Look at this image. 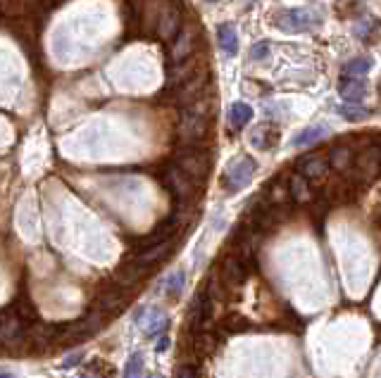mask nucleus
<instances>
[{"label": "nucleus", "mask_w": 381, "mask_h": 378, "mask_svg": "<svg viewBox=\"0 0 381 378\" xmlns=\"http://www.w3.org/2000/svg\"><path fill=\"white\" fill-rule=\"evenodd\" d=\"M208 126H210V115H208V102L200 98L193 105H186L182 110L179 117V141L184 146H198L205 136H208Z\"/></svg>", "instance_id": "1"}, {"label": "nucleus", "mask_w": 381, "mask_h": 378, "mask_svg": "<svg viewBox=\"0 0 381 378\" xmlns=\"http://www.w3.org/2000/svg\"><path fill=\"white\" fill-rule=\"evenodd\" d=\"M174 164H177L182 172H186L195 184L203 186L205 179L210 174V155L208 150L198 148V146H184L174 153Z\"/></svg>", "instance_id": "2"}, {"label": "nucleus", "mask_w": 381, "mask_h": 378, "mask_svg": "<svg viewBox=\"0 0 381 378\" xmlns=\"http://www.w3.org/2000/svg\"><path fill=\"white\" fill-rule=\"evenodd\" d=\"M208 79H210V71L205 69V67H200L193 76H188L182 84L172 86L169 93H164V96H169V102H172V105H179V107L193 105L195 100L203 98L205 88H208Z\"/></svg>", "instance_id": "3"}, {"label": "nucleus", "mask_w": 381, "mask_h": 378, "mask_svg": "<svg viewBox=\"0 0 381 378\" xmlns=\"http://www.w3.org/2000/svg\"><path fill=\"white\" fill-rule=\"evenodd\" d=\"M272 24L276 29H281L284 34H303V31H310L319 24V14L315 10H279V12L272 14Z\"/></svg>", "instance_id": "4"}, {"label": "nucleus", "mask_w": 381, "mask_h": 378, "mask_svg": "<svg viewBox=\"0 0 381 378\" xmlns=\"http://www.w3.org/2000/svg\"><path fill=\"white\" fill-rule=\"evenodd\" d=\"M381 172V155L379 146H364L360 150V155H355L353 169H350V179L360 186H369L379 179Z\"/></svg>", "instance_id": "5"}, {"label": "nucleus", "mask_w": 381, "mask_h": 378, "mask_svg": "<svg viewBox=\"0 0 381 378\" xmlns=\"http://www.w3.org/2000/svg\"><path fill=\"white\" fill-rule=\"evenodd\" d=\"M105 321H107L105 314H100L98 309H91L84 319L72 321V324H63L60 335H58V343H79V340L91 338V335L102 329Z\"/></svg>", "instance_id": "6"}, {"label": "nucleus", "mask_w": 381, "mask_h": 378, "mask_svg": "<svg viewBox=\"0 0 381 378\" xmlns=\"http://www.w3.org/2000/svg\"><path fill=\"white\" fill-rule=\"evenodd\" d=\"M160 179H162V184L167 186V190L179 200V203H190V200L198 195L200 184H195V181L190 179L186 172H182L177 164L164 167L162 174H160Z\"/></svg>", "instance_id": "7"}, {"label": "nucleus", "mask_w": 381, "mask_h": 378, "mask_svg": "<svg viewBox=\"0 0 381 378\" xmlns=\"http://www.w3.org/2000/svg\"><path fill=\"white\" fill-rule=\"evenodd\" d=\"M257 172V162L253 157H236L226 164L224 174H222V184L229 193H236V190L246 188V186L253 181V176Z\"/></svg>", "instance_id": "8"}, {"label": "nucleus", "mask_w": 381, "mask_h": 378, "mask_svg": "<svg viewBox=\"0 0 381 378\" xmlns=\"http://www.w3.org/2000/svg\"><path fill=\"white\" fill-rule=\"evenodd\" d=\"M184 27V8L179 0H164L162 3V10H160V17H157V38L169 43L174 36L182 31Z\"/></svg>", "instance_id": "9"}, {"label": "nucleus", "mask_w": 381, "mask_h": 378, "mask_svg": "<svg viewBox=\"0 0 381 378\" xmlns=\"http://www.w3.org/2000/svg\"><path fill=\"white\" fill-rule=\"evenodd\" d=\"M262 236H265V233L246 221V224H241L239 229L234 231V236H231V241H234V250L231 252H234L239 260L250 264L255 260V252H257V247H260Z\"/></svg>", "instance_id": "10"}, {"label": "nucleus", "mask_w": 381, "mask_h": 378, "mask_svg": "<svg viewBox=\"0 0 381 378\" xmlns=\"http://www.w3.org/2000/svg\"><path fill=\"white\" fill-rule=\"evenodd\" d=\"M127 304H129L127 291H122V288L117 286V288H105V291L98 293L91 309H98V312L105 314V317L110 319V317H117V314L124 312Z\"/></svg>", "instance_id": "11"}, {"label": "nucleus", "mask_w": 381, "mask_h": 378, "mask_svg": "<svg viewBox=\"0 0 381 378\" xmlns=\"http://www.w3.org/2000/svg\"><path fill=\"white\" fill-rule=\"evenodd\" d=\"M148 274H151V269L131 260V262L122 264V267H117L115 274H112V278H115V286H120L122 291L131 293V291H138V288L143 286Z\"/></svg>", "instance_id": "12"}, {"label": "nucleus", "mask_w": 381, "mask_h": 378, "mask_svg": "<svg viewBox=\"0 0 381 378\" xmlns=\"http://www.w3.org/2000/svg\"><path fill=\"white\" fill-rule=\"evenodd\" d=\"M217 274L219 278H222V283L229 291H234V288H241L246 283V278H248V264L243 260H239V257L231 252V255H226L222 262H219L217 267Z\"/></svg>", "instance_id": "13"}, {"label": "nucleus", "mask_w": 381, "mask_h": 378, "mask_svg": "<svg viewBox=\"0 0 381 378\" xmlns=\"http://www.w3.org/2000/svg\"><path fill=\"white\" fill-rule=\"evenodd\" d=\"M14 36L19 38V43L24 45V50H27L32 58H36V53H41L39 50V34H41V24L39 19H36V12L27 14V17H19L17 22H14Z\"/></svg>", "instance_id": "14"}, {"label": "nucleus", "mask_w": 381, "mask_h": 378, "mask_svg": "<svg viewBox=\"0 0 381 378\" xmlns=\"http://www.w3.org/2000/svg\"><path fill=\"white\" fill-rule=\"evenodd\" d=\"M296 169L301 172L305 179L310 181H322L329 176V169H331V162H329V155L327 153H310V155H303L298 159Z\"/></svg>", "instance_id": "15"}, {"label": "nucleus", "mask_w": 381, "mask_h": 378, "mask_svg": "<svg viewBox=\"0 0 381 378\" xmlns=\"http://www.w3.org/2000/svg\"><path fill=\"white\" fill-rule=\"evenodd\" d=\"M182 226V216L179 214H172L167 216V219L162 221V224H157L153 233H148V236L138 238V250H146V247H153L157 245V243H164V241H172V236L177 233V229Z\"/></svg>", "instance_id": "16"}, {"label": "nucleus", "mask_w": 381, "mask_h": 378, "mask_svg": "<svg viewBox=\"0 0 381 378\" xmlns=\"http://www.w3.org/2000/svg\"><path fill=\"white\" fill-rule=\"evenodd\" d=\"M195 36H198V24L188 22L186 27H182L177 36H174V45H172V62H182L190 58V53L195 50Z\"/></svg>", "instance_id": "17"}, {"label": "nucleus", "mask_w": 381, "mask_h": 378, "mask_svg": "<svg viewBox=\"0 0 381 378\" xmlns=\"http://www.w3.org/2000/svg\"><path fill=\"white\" fill-rule=\"evenodd\" d=\"M136 321H138V326L143 329V333H148V335L162 333V331L169 326L167 314H164L162 309H157V307H146V309H141V312L136 314Z\"/></svg>", "instance_id": "18"}, {"label": "nucleus", "mask_w": 381, "mask_h": 378, "mask_svg": "<svg viewBox=\"0 0 381 378\" xmlns=\"http://www.w3.org/2000/svg\"><path fill=\"white\" fill-rule=\"evenodd\" d=\"M172 252H174V243L164 241V243H157V245H153V247H146V250H138L136 255H133V262L153 269L155 264H162Z\"/></svg>", "instance_id": "19"}, {"label": "nucleus", "mask_w": 381, "mask_h": 378, "mask_svg": "<svg viewBox=\"0 0 381 378\" xmlns=\"http://www.w3.org/2000/svg\"><path fill=\"white\" fill-rule=\"evenodd\" d=\"M203 67V62H200L198 58H186L182 62H174V67L167 71V88L182 84V81H186L188 76H193L195 71Z\"/></svg>", "instance_id": "20"}, {"label": "nucleus", "mask_w": 381, "mask_h": 378, "mask_svg": "<svg viewBox=\"0 0 381 378\" xmlns=\"http://www.w3.org/2000/svg\"><path fill=\"white\" fill-rule=\"evenodd\" d=\"M279 143V131L272 129L270 124H260V126L253 129L250 133V146L257 148V150H270Z\"/></svg>", "instance_id": "21"}, {"label": "nucleus", "mask_w": 381, "mask_h": 378, "mask_svg": "<svg viewBox=\"0 0 381 378\" xmlns=\"http://www.w3.org/2000/svg\"><path fill=\"white\" fill-rule=\"evenodd\" d=\"M338 93H341V98L346 102H360L364 93H367V81L346 74V79H341V84H338Z\"/></svg>", "instance_id": "22"}, {"label": "nucleus", "mask_w": 381, "mask_h": 378, "mask_svg": "<svg viewBox=\"0 0 381 378\" xmlns=\"http://www.w3.org/2000/svg\"><path fill=\"white\" fill-rule=\"evenodd\" d=\"M288 188H291V200L296 203L305 205V203H312V186H310V179H305L301 172H296L288 179Z\"/></svg>", "instance_id": "23"}, {"label": "nucleus", "mask_w": 381, "mask_h": 378, "mask_svg": "<svg viewBox=\"0 0 381 378\" xmlns=\"http://www.w3.org/2000/svg\"><path fill=\"white\" fill-rule=\"evenodd\" d=\"M329 162H331V169L334 172H350L353 169V162H355V155H353V148L348 146H336L329 150Z\"/></svg>", "instance_id": "24"}, {"label": "nucleus", "mask_w": 381, "mask_h": 378, "mask_svg": "<svg viewBox=\"0 0 381 378\" xmlns=\"http://www.w3.org/2000/svg\"><path fill=\"white\" fill-rule=\"evenodd\" d=\"M162 3L164 0H148L141 10V27H143V34H155L157 29V17H160V10H162Z\"/></svg>", "instance_id": "25"}, {"label": "nucleus", "mask_w": 381, "mask_h": 378, "mask_svg": "<svg viewBox=\"0 0 381 378\" xmlns=\"http://www.w3.org/2000/svg\"><path fill=\"white\" fill-rule=\"evenodd\" d=\"M12 312L17 314L22 321H32V324H34V321H39V307H36L34 300L29 298L24 291L19 293V298L12 302Z\"/></svg>", "instance_id": "26"}, {"label": "nucleus", "mask_w": 381, "mask_h": 378, "mask_svg": "<svg viewBox=\"0 0 381 378\" xmlns=\"http://www.w3.org/2000/svg\"><path fill=\"white\" fill-rule=\"evenodd\" d=\"M217 41H219V48H222L224 53L234 55L236 50H239V36H236L234 24H219Z\"/></svg>", "instance_id": "27"}, {"label": "nucleus", "mask_w": 381, "mask_h": 378, "mask_svg": "<svg viewBox=\"0 0 381 378\" xmlns=\"http://www.w3.org/2000/svg\"><path fill=\"white\" fill-rule=\"evenodd\" d=\"M217 350V338H215V333H210V331H198V333L193 335V352L195 355H213V352Z\"/></svg>", "instance_id": "28"}, {"label": "nucleus", "mask_w": 381, "mask_h": 378, "mask_svg": "<svg viewBox=\"0 0 381 378\" xmlns=\"http://www.w3.org/2000/svg\"><path fill=\"white\" fill-rule=\"evenodd\" d=\"M329 129L327 126H310V129H303L301 133H298L296 138H293V146L296 148H305L310 146V143H317L322 136H327Z\"/></svg>", "instance_id": "29"}, {"label": "nucleus", "mask_w": 381, "mask_h": 378, "mask_svg": "<svg viewBox=\"0 0 381 378\" xmlns=\"http://www.w3.org/2000/svg\"><path fill=\"white\" fill-rule=\"evenodd\" d=\"M253 119V110H250L246 102H234L231 105V110H229V122H231V126L234 129H241V126H246V124Z\"/></svg>", "instance_id": "30"}, {"label": "nucleus", "mask_w": 381, "mask_h": 378, "mask_svg": "<svg viewBox=\"0 0 381 378\" xmlns=\"http://www.w3.org/2000/svg\"><path fill=\"white\" fill-rule=\"evenodd\" d=\"M372 67H374L372 58H358V60L348 62V65L343 67V74H348V76H362V74H367Z\"/></svg>", "instance_id": "31"}, {"label": "nucleus", "mask_w": 381, "mask_h": 378, "mask_svg": "<svg viewBox=\"0 0 381 378\" xmlns=\"http://www.w3.org/2000/svg\"><path fill=\"white\" fill-rule=\"evenodd\" d=\"M270 203L274 205H284L291 200V188H288V184H284V181H276V184H272V193H270Z\"/></svg>", "instance_id": "32"}, {"label": "nucleus", "mask_w": 381, "mask_h": 378, "mask_svg": "<svg viewBox=\"0 0 381 378\" xmlns=\"http://www.w3.org/2000/svg\"><path fill=\"white\" fill-rule=\"evenodd\" d=\"M184 281H186V276H184V271H174L172 276L164 281V293L169 295V298H179V293H182L184 288Z\"/></svg>", "instance_id": "33"}, {"label": "nucleus", "mask_w": 381, "mask_h": 378, "mask_svg": "<svg viewBox=\"0 0 381 378\" xmlns=\"http://www.w3.org/2000/svg\"><path fill=\"white\" fill-rule=\"evenodd\" d=\"M222 329L224 331H234V333H241V331H246L248 329V321H246L243 317H239V314H231V317H226L222 321Z\"/></svg>", "instance_id": "34"}, {"label": "nucleus", "mask_w": 381, "mask_h": 378, "mask_svg": "<svg viewBox=\"0 0 381 378\" xmlns=\"http://www.w3.org/2000/svg\"><path fill=\"white\" fill-rule=\"evenodd\" d=\"M270 53H272L270 41H257L253 48H250V58H253V60H265Z\"/></svg>", "instance_id": "35"}, {"label": "nucleus", "mask_w": 381, "mask_h": 378, "mask_svg": "<svg viewBox=\"0 0 381 378\" xmlns=\"http://www.w3.org/2000/svg\"><path fill=\"white\" fill-rule=\"evenodd\" d=\"M143 371V357L141 355H131L129 357V362H127V371L124 374L127 376H138Z\"/></svg>", "instance_id": "36"}, {"label": "nucleus", "mask_w": 381, "mask_h": 378, "mask_svg": "<svg viewBox=\"0 0 381 378\" xmlns=\"http://www.w3.org/2000/svg\"><path fill=\"white\" fill-rule=\"evenodd\" d=\"M341 115L350 119V122H358V119L367 117V110H362V107H353V102H348V107H341Z\"/></svg>", "instance_id": "37"}, {"label": "nucleus", "mask_w": 381, "mask_h": 378, "mask_svg": "<svg viewBox=\"0 0 381 378\" xmlns=\"http://www.w3.org/2000/svg\"><path fill=\"white\" fill-rule=\"evenodd\" d=\"M377 27H379V22H377V19H374V17H369V19H364L362 24H358V27H355V34H358L360 38H364V36H367L369 31H374Z\"/></svg>", "instance_id": "38"}, {"label": "nucleus", "mask_w": 381, "mask_h": 378, "mask_svg": "<svg viewBox=\"0 0 381 378\" xmlns=\"http://www.w3.org/2000/svg\"><path fill=\"white\" fill-rule=\"evenodd\" d=\"M89 371H91V374H98V376H107V374H112V369H107L105 362H102V359H94V362H91Z\"/></svg>", "instance_id": "39"}, {"label": "nucleus", "mask_w": 381, "mask_h": 378, "mask_svg": "<svg viewBox=\"0 0 381 378\" xmlns=\"http://www.w3.org/2000/svg\"><path fill=\"white\" fill-rule=\"evenodd\" d=\"M200 371L195 369V364L193 366H179L177 369V376H198Z\"/></svg>", "instance_id": "40"}, {"label": "nucleus", "mask_w": 381, "mask_h": 378, "mask_svg": "<svg viewBox=\"0 0 381 378\" xmlns=\"http://www.w3.org/2000/svg\"><path fill=\"white\" fill-rule=\"evenodd\" d=\"M79 359H81V352H76V355L67 357V359H65V364H63V366H72V364H74V362H79Z\"/></svg>", "instance_id": "41"}, {"label": "nucleus", "mask_w": 381, "mask_h": 378, "mask_svg": "<svg viewBox=\"0 0 381 378\" xmlns=\"http://www.w3.org/2000/svg\"><path fill=\"white\" fill-rule=\"evenodd\" d=\"M167 345H169V340H167V338H160V343L155 345V350L162 352V350H167Z\"/></svg>", "instance_id": "42"}, {"label": "nucleus", "mask_w": 381, "mask_h": 378, "mask_svg": "<svg viewBox=\"0 0 381 378\" xmlns=\"http://www.w3.org/2000/svg\"><path fill=\"white\" fill-rule=\"evenodd\" d=\"M3 317H5V312H0V321H3Z\"/></svg>", "instance_id": "43"}, {"label": "nucleus", "mask_w": 381, "mask_h": 378, "mask_svg": "<svg viewBox=\"0 0 381 378\" xmlns=\"http://www.w3.org/2000/svg\"><path fill=\"white\" fill-rule=\"evenodd\" d=\"M379 155H381V143H379Z\"/></svg>", "instance_id": "44"}, {"label": "nucleus", "mask_w": 381, "mask_h": 378, "mask_svg": "<svg viewBox=\"0 0 381 378\" xmlns=\"http://www.w3.org/2000/svg\"><path fill=\"white\" fill-rule=\"evenodd\" d=\"M213 3H215V0H213Z\"/></svg>", "instance_id": "45"}]
</instances>
